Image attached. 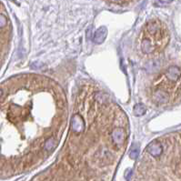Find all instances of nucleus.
<instances>
[{
  "instance_id": "nucleus-1",
  "label": "nucleus",
  "mask_w": 181,
  "mask_h": 181,
  "mask_svg": "<svg viewBox=\"0 0 181 181\" xmlns=\"http://www.w3.org/2000/svg\"><path fill=\"white\" fill-rule=\"evenodd\" d=\"M71 125H72V129L76 133L82 132L84 130V128H85L84 120L81 117V116H79L78 114H76V115L73 116Z\"/></svg>"
},
{
  "instance_id": "nucleus-2",
  "label": "nucleus",
  "mask_w": 181,
  "mask_h": 181,
  "mask_svg": "<svg viewBox=\"0 0 181 181\" xmlns=\"http://www.w3.org/2000/svg\"><path fill=\"white\" fill-rule=\"evenodd\" d=\"M181 76V70L179 67H176V66H172V67H169L166 72V76L167 77L168 80L170 81H173V82H176L179 80V78Z\"/></svg>"
},
{
  "instance_id": "nucleus-3",
  "label": "nucleus",
  "mask_w": 181,
  "mask_h": 181,
  "mask_svg": "<svg viewBox=\"0 0 181 181\" xmlns=\"http://www.w3.org/2000/svg\"><path fill=\"white\" fill-rule=\"evenodd\" d=\"M146 151L154 158L159 157L163 152V147L158 142H152L146 147Z\"/></svg>"
},
{
  "instance_id": "nucleus-4",
  "label": "nucleus",
  "mask_w": 181,
  "mask_h": 181,
  "mask_svg": "<svg viewBox=\"0 0 181 181\" xmlns=\"http://www.w3.org/2000/svg\"><path fill=\"white\" fill-rule=\"evenodd\" d=\"M112 139L113 142L117 145H121L124 142L125 139V132L121 128H116L112 132Z\"/></svg>"
},
{
  "instance_id": "nucleus-5",
  "label": "nucleus",
  "mask_w": 181,
  "mask_h": 181,
  "mask_svg": "<svg viewBox=\"0 0 181 181\" xmlns=\"http://www.w3.org/2000/svg\"><path fill=\"white\" fill-rule=\"evenodd\" d=\"M107 35H108V29H107V27H99L96 31L93 40L97 44H101L106 39Z\"/></svg>"
},
{
  "instance_id": "nucleus-6",
  "label": "nucleus",
  "mask_w": 181,
  "mask_h": 181,
  "mask_svg": "<svg viewBox=\"0 0 181 181\" xmlns=\"http://www.w3.org/2000/svg\"><path fill=\"white\" fill-rule=\"evenodd\" d=\"M153 98L158 104H165L168 99V96L165 91L158 90L153 94Z\"/></svg>"
},
{
  "instance_id": "nucleus-7",
  "label": "nucleus",
  "mask_w": 181,
  "mask_h": 181,
  "mask_svg": "<svg viewBox=\"0 0 181 181\" xmlns=\"http://www.w3.org/2000/svg\"><path fill=\"white\" fill-rule=\"evenodd\" d=\"M134 113H135L136 116H138V117L143 116L146 113L145 106H144L143 104H141V103L137 104V105L134 107Z\"/></svg>"
},
{
  "instance_id": "nucleus-8",
  "label": "nucleus",
  "mask_w": 181,
  "mask_h": 181,
  "mask_svg": "<svg viewBox=\"0 0 181 181\" xmlns=\"http://www.w3.org/2000/svg\"><path fill=\"white\" fill-rule=\"evenodd\" d=\"M139 154V146L137 144H133L131 148H130V152H129V157L132 159H136L138 157Z\"/></svg>"
},
{
  "instance_id": "nucleus-9",
  "label": "nucleus",
  "mask_w": 181,
  "mask_h": 181,
  "mask_svg": "<svg viewBox=\"0 0 181 181\" xmlns=\"http://www.w3.org/2000/svg\"><path fill=\"white\" fill-rule=\"evenodd\" d=\"M56 146V141L55 140V138H48L46 143H45V149L47 150V151H50V150H53Z\"/></svg>"
},
{
  "instance_id": "nucleus-10",
  "label": "nucleus",
  "mask_w": 181,
  "mask_h": 181,
  "mask_svg": "<svg viewBox=\"0 0 181 181\" xmlns=\"http://www.w3.org/2000/svg\"><path fill=\"white\" fill-rule=\"evenodd\" d=\"M158 68H159V64H158V62H155V61L148 63L147 66H146V69H147L148 71H152V72L157 71V70L158 69Z\"/></svg>"
},
{
  "instance_id": "nucleus-11",
  "label": "nucleus",
  "mask_w": 181,
  "mask_h": 181,
  "mask_svg": "<svg viewBox=\"0 0 181 181\" xmlns=\"http://www.w3.org/2000/svg\"><path fill=\"white\" fill-rule=\"evenodd\" d=\"M6 22H7L6 18L4 15H1V16H0V27H4L6 25Z\"/></svg>"
},
{
  "instance_id": "nucleus-12",
  "label": "nucleus",
  "mask_w": 181,
  "mask_h": 181,
  "mask_svg": "<svg viewBox=\"0 0 181 181\" xmlns=\"http://www.w3.org/2000/svg\"><path fill=\"white\" fill-rule=\"evenodd\" d=\"M161 4H169V3H171L173 0H158Z\"/></svg>"
},
{
  "instance_id": "nucleus-13",
  "label": "nucleus",
  "mask_w": 181,
  "mask_h": 181,
  "mask_svg": "<svg viewBox=\"0 0 181 181\" xmlns=\"http://www.w3.org/2000/svg\"><path fill=\"white\" fill-rule=\"evenodd\" d=\"M116 1H120V0H116Z\"/></svg>"
}]
</instances>
